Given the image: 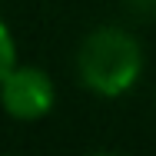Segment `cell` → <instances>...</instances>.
Here are the masks:
<instances>
[{"mask_svg": "<svg viewBox=\"0 0 156 156\" xmlns=\"http://www.w3.org/2000/svg\"><path fill=\"white\" fill-rule=\"evenodd\" d=\"M76 73L96 96H123L143 73V50L129 30L100 27L80 43Z\"/></svg>", "mask_w": 156, "mask_h": 156, "instance_id": "obj_1", "label": "cell"}, {"mask_svg": "<svg viewBox=\"0 0 156 156\" xmlns=\"http://www.w3.org/2000/svg\"><path fill=\"white\" fill-rule=\"evenodd\" d=\"M53 100H57V90H53V80L37 70V66H10V73L0 80V103L3 110L13 116V120H40L53 110Z\"/></svg>", "mask_w": 156, "mask_h": 156, "instance_id": "obj_2", "label": "cell"}, {"mask_svg": "<svg viewBox=\"0 0 156 156\" xmlns=\"http://www.w3.org/2000/svg\"><path fill=\"white\" fill-rule=\"evenodd\" d=\"M17 63V50H13V37L7 30V23L0 20V80L10 73V66Z\"/></svg>", "mask_w": 156, "mask_h": 156, "instance_id": "obj_3", "label": "cell"}, {"mask_svg": "<svg viewBox=\"0 0 156 156\" xmlns=\"http://www.w3.org/2000/svg\"><path fill=\"white\" fill-rule=\"evenodd\" d=\"M123 7L133 13V17H140V20L156 17V0H123Z\"/></svg>", "mask_w": 156, "mask_h": 156, "instance_id": "obj_4", "label": "cell"}]
</instances>
